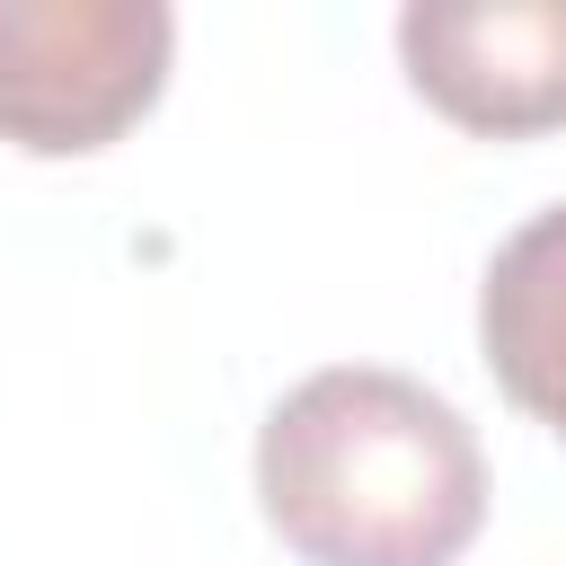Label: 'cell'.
Instances as JSON below:
<instances>
[{
	"instance_id": "cell-1",
	"label": "cell",
	"mask_w": 566,
	"mask_h": 566,
	"mask_svg": "<svg viewBox=\"0 0 566 566\" xmlns=\"http://www.w3.org/2000/svg\"><path fill=\"white\" fill-rule=\"evenodd\" d=\"M256 504L301 566H460L486 522V451L442 389L327 363L265 416Z\"/></svg>"
},
{
	"instance_id": "cell-2",
	"label": "cell",
	"mask_w": 566,
	"mask_h": 566,
	"mask_svg": "<svg viewBox=\"0 0 566 566\" xmlns=\"http://www.w3.org/2000/svg\"><path fill=\"white\" fill-rule=\"evenodd\" d=\"M159 0H0V142L80 159L133 133L168 80Z\"/></svg>"
},
{
	"instance_id": "cell-3",
	"label": "cell",
	"mask_w": 566,
	"mask_h": 566,
	"mask_svg": "<svg viewBox=\"0 0 566 566\" xmlns=\"http://www.w3.org/2000/svg\"><path fill=\"white\" fill-rule=\"evenodd\" d=\"M398 62L478 142L566 133V0H424L398 18Z\"/></svg>"
},
{
	"instance_id": "cell-4",
	"label": "cell",
	"mask_w": 566,
	"mask_h": 566,
	"mask_svg": "<svg viewBox=\"0 0 566 566\" xmlns=\"http://www.w3.org/2000/svg\"><path fill=\"white\" fill-rule=\"evenodd\" d=\"M478 345L504 398L566 442V203L531 212L495 248L478 283Z\"/></svg>"
}]
</instances>
